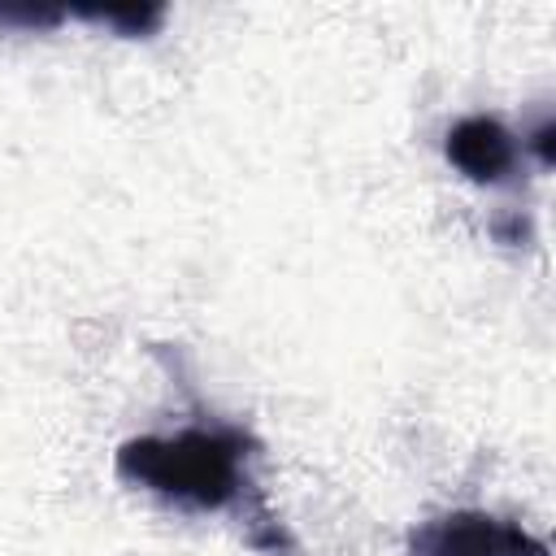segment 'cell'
I'll use <instances>...</instances> for the list:
<instances>
[{
	"mask_svg": "<svg viewBox=\"0 0 556 556\" xmlns=\"http://www.w3.org/2000/svg\"><path fill=\"white\" fill-rule=\"evenodd\" d=\"M447 161L478 182H500L517 165V143L495 117H465L447 130Z\"/></svg>",
	"mask_w": 556,
	"mask_h": 556,
	"instance_id": "cell-3",
	"label": "cell"
},
{
	"mask_svg": "<svg viewBox=\"0 0 556 556\" xmlns=\"http://www.w3.org/2000/svg\"><path fill=\"white\" fill-rule=\"evenodd\" d=\"M243 434L235 430H178L169 439H135L122 447V478L182 504L222 508L239 491Z\"/></svg>",
	"mask_w": 556,
	"mask_h": 556,
	"instance_id": "cell-1",
	"label": "cell"
},
{
	"mask_svg": "<svg viewBox=\"0 0 556 556\" xmlns=\"http://www.w3.org/2000/svg\"><path fill=\"white\" fill-rule=\"evenodd\" d=\"M413 556H543V547L486 513H452L413 534Z\"/></svg>",
	"mask_w": 556,
	"mask_h": 556,
	"instance_id": "cell-2",
	"label": "cell"
}]
</instances>
